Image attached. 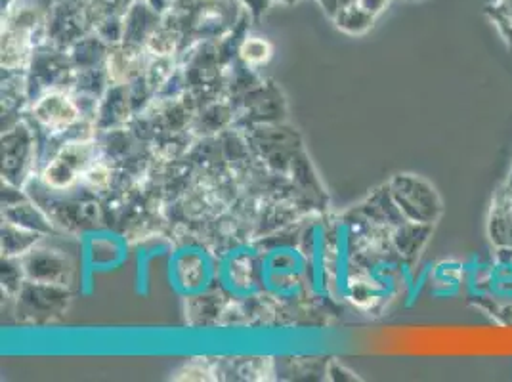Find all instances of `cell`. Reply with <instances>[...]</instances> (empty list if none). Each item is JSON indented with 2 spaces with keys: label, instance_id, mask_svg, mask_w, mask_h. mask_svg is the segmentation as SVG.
I'll use <instances>...</instances> for the list:
<instances>
[{
  "label": "cell",
  "instance_id": "52a82bcc",
  "mask_svg": "<svg viewBox=\"0 0 512 382\" xmlns=\"http://www.w3.org/2000/svg\"><path fill=\"white\" fill-rule=\"evenodd\" d=\"M318 2L323 6V10H325L329 16H333V18H337L342 10H346V8L354 6V4H358V0H318Z\"/></svg>",
  "mask_w": 512,
  "mask_h": 382
},
{
  "label": "cell",
  "instance_id": "3957f363",
  "mask_svg": "<svg viewBox=\"0 0 512 382\" xmlns=\"http://www.w3.org/2000/svg\"><path fill=\"white\" fill-rule=\"evenodd\" d=\"M86 161H88V149L83 144L64 149L54 159V163L48 165V169L44 172V178L54 188H65L77 178L79 170L85 169Z\"/></svg>",
  "mask_w": 512,
  "mask_h": 382
},
{
  "label": "cell",
  "instance_id": "ba28073f",
  "mask_svg": "<svg viewBox=\"0 0 512 382\" xmlns=\"http://www.w3.org/2000/svg\"><path fill=\"white\" fill-rule=\"evenodd\" d=\"M241 2H245L247 6H249V10L258 16V14H262L268 6H270V2L272 0H241Z\"/></svg>",
  "mask_w": 512,
  "mask_h": 382
},
{
  "label": "cell",
  "instance_id": "5b68a950",
  "mask_svg": "<svg viewBox=\"0 0 512 382\" xmlns=\"http://www.w3.org/2000/svg\"><path fill=\"white\" fill-rule=\"evenodd\" d=\"M486 14L512 48V0H495L486 8Z\"/></svg>",
  "mask_w": 512,
  "mask_h": 382
},
{
  "label": "cell",
  "instance_id": "6da1fadb",
  "mask_svg": "<svg viewBox=\"0 0 512 382\" xmlns=\"http://www.w3.org/2000/svg\"><path fill=\"white\" fill-rule=\"evenodd\" d=\"M388 193L398 211L411 222L434 226L444 214L442 197L432 184L419 176L398 174L388 184Z\"/></svg>",
  "mask_w": 512,
  "mask_h": 382
},
{
  "label": "cell",
  "instance_id": "277c9868",
  "mask_svg": "<svg viewBox=\"0 0 512 382\" xmlns=\"http://www.w3.org/2000/svg\"><path fill=\"white\" fill-rule=\"evenodd\" d=\"M35 115L44 127L62 130L75 123L77 107L62 94H48L35 107Z\"/></svg>",
  "mask_w": 512,
  "mask_h": 382
},
{
  "label": "cell",
  "instance_id": "7a4b0ae2",
  "mask_svg": "<svg viewBox=\"0 0 512 382\" xmlns=\"http://www.w3.org/2000/svg\"><path fill=\"white\" fill-rule=\"evenodd\" d=\"M488 235L497 251L512 253V184L495 191L488 214Z\"/></svg>",
  "mask_w": 512,
  "mask_h": 382
},
{
  "label": "cell",
  "instance_id": "9c48e42d",
  "mask_svg": "<svg viewBox=\"0 0 512 382\" xmlns=\"http://www.w3.org/2000/svg\"><path fill=\"white\" fill-rule=\"evenodd\" d=\"M507 182H509V184H512V170L511 172H509V178H507Z\"/></svg>",
  "mask_w": 512,
  "mask_h": 382
},
{
  "label": "cell",
  "instance_id": "8992f818",
  "mask_svg": "<svg viewBox=\"0 0 512 382\" xmlns=\"http://www.w3.org/2000/svg\"><path fill=\"white\" fill-rule=\"evenodd\" d=\"M241 54L247 62H264L270 54V44L262 39H251V41H245L241 46Z\"/></svg>",
  "mask_w": 512,
  "mask_h": 382
},
{
  "label": "cell",
  "instance_id": "30bf717a",
  "mask_svg": "<svg viewBox=\"0 0 512 382\" xmlns=\"http://www.w3.org/2000/svg\"><path fill=\"white\" fill-rule=\"evenodd\" d=\"M283 2H295V0H283Z\"/></svg>",
  "mask_w": 512,
  "mask_h": 382
}]
</instances>
